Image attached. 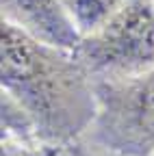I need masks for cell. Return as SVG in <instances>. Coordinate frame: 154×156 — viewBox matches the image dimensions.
Here are the masks:
<instances>
[{"label": "cell", "instance_id": "277c9868", "mask_svg": "<svg viewBox=\"0 0 154 156\" xmlns=\"http://www.w3.org/2000/svg\"><path fill=\"white\" fill-rule=\"evenodd\" d=\"M0 9L2 22L17 26L39 41L65 50H74L81 41L65 0H0Z\"/></svg>", "mask_w": 154, "mask_h": 156}, {"label": "cell", "instance_id": "3957f363", "mask_svg": "<svg viewBox=\"0 0 154 156\" xmlns=\"http://www.w3.org/2000/svg\"><path fill=\"white\" fill-rule=\"evenodd\" d=\"M93 80H117L154 69V0H126L109 22L74 48Z\"/></svg>", "mask_w": 154, "mask_h": 156}, {"label": "cell", "instance_id": "6da1fadb", "mask_svg": "<svg viewBox=\"0 0 154 156\" xmlns=\"http://www.w3.org/2000/svg\"><path fill=\"white\" fill-rule=\"evenodd\" d=\"M2 91L35 124L41 143L67 147L78 143L98 113L95 83L74 50L39 41L2 22Z\"/></svg>", "mask_w": 154, "mask_h": 156}, {"label": "cell", "instance_id": "ba28073f", "mask_svg": "<svg viewBox=\"0 0 154 156\" xmlns=\"http://www.w3.org/2000/svg\"><path fill=\"white\" fill-rule=\"evenodd\" d=\"M67 156H106V154H100V152H95L89 145H85V143L78 141L74 145H67Z\"/></svg>", "mask_w": 154, "mask_h": 156}, {"label": "cell", "instance_id": "8992f818", "mask_svg": "<svg viewBox=\"0 0 154 156\" xmlns=\"http://www.w3.org/2000/svg\"><path fill=\"white\" fill-rule=\"evenodd\" d=\"M0 111H2V115H0V119H2V141L39 143L35 124L28 117V113L5 91H2V98H0Z\"/></svg>", "mask_w": 154, "mask_h": 156}, {"label": "cell", "instance_id": "52a82bcc", "mask_svg": "<svg viewBox=\"0 0 154 156\" xmlns=\"http://www.w3.org/2000/svg\"><path fill=\"white\" fill-rule=\"evenodd\" d=\"M2 156H67V147L48 143H13L2 141Z\"/></svg>", "mask_w": 154, "mask_h": 156}, {"label": "cell", "instance_id": "7a4b0ae2", "mask_svg": "<svg viewBox=\"0 0 154 156\" xmlns=\"http://www.w3.org/2000/svg\"><path fill=\"white\" fill-rule=\"evenodd\" d=\"M93 83L98 113L81 143L106 156H152L154 69L130 78Z\"/></svg>", "mask_w": 154, "mask_h": 156}, {"label": "cell", "instance_id": "9c48e42d", "mask_svg": "<svg viewBox=\"0 0 154 156\" xmlns=\"http://www.w3.org/2000/svg\"><path fill=\"white\" fill-rule=\"evenodd\" d=\"M152 156H154V154H152Z\"/></svg>", "mask_w": 154, "mask_h": 156}, {"label": "cell", "instance_id": "5b68a950", "mask_svg": "<svg viewBox=\"0 0 154 156\" xmlns=\"http://www.w3.org/2000/svg\"><path fill=\"white\" fill-rule=\"evenodd\" d=\"M65 5L74 26L78 28L81 37H85L102 28L126 5V0H65Z\"/></svg>", "mask_w": 154, "mask_h": 156}]
</instances>
